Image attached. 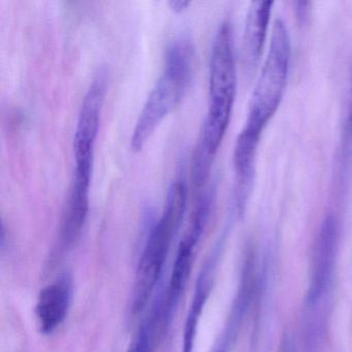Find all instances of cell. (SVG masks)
I'll use <instances>...</instances> for the list:
<instances>
[{
    "label": "cell",
    "instance_id": "cell-12",
    "mask_svg": "<svg viewBox=\"0 0 352 352\" xmlns=\"http://www.w3.org/2000/svg\"><path fill=\"white\" fill-rule=\"evenodd\" d=\"M309 6H310V3H307V1H298V3H294L296 19L300 21V24L304 23V22L308 19Z\"/></svg>",
    "mask_w": 352,
    "mask_h": 352
},
{
    "label": "cell",
    "instance_id": "cell-3",
    "mask_svg": "<svg viewBox=\"0 0 352 352\" xmlns=\"http://www.w3.org/2000/svg\"><path fill=\"white\" fill-rule=\"evenodd\" d=\"M187 197L188 189L184 181L175 180L168 188L162 216L152 226L138 263L131 298L133 314L145 309L162 277L173 239L186 212Z\"/></svg>",
    "mask_w": 352,
    "mask_h": 352
},
{
    "label": "cell",
    "instance_id": "cell-11",
    "mask_svg": "<svg viewBox=\"0 0 352 352\" xmlns=\"http://www.w3.org/2000/svg\"><path fill=\"white\" fill-rule=\"evenodd\" d=\"M338 164H338V170H339L338 184L342 187L347 183L350 168H352V83L349 108H348L347 116H346L343 133H342Z\"/></svg>",
    "mask_w": 352,
    "mask_h": 352
},
{
    "label": "cell",
    "instance_id": "cell-7",
    "mask_svg": "<svg viewBox=\"0 0 352 352\" xmlns=\"http://www.w3.org/2000/svg\"><path fill=\"white\" fill-rule=\"evenodd\" d=\"M73 292V278L69 273L61 274L41 290L34 308L41 333L51 335L65 322L71 309Z\"/></svg>",
    "mask_w": 352,
    "mask_h": 352
},
{
    "label": "cell",
    "instance_id": "cell-2",
    "mask_svg": "<svg viewBox=\"0 0 352 352\" xmlns=\"http://www.w3.org/2000/svg\"><path fill=\"white\" fill-rule=\"evenodd\" d=\"M195 65L192 41L180 36L170 43L162 74L152 88L135 122L131 149L141 151L160 123L177 108L187 94Z\"/></svg>",
    "mask_w": 352,
    "mask_h": 352
},
{
    "label": "cell",
    "instance_id": "cell-14",
    "mask_svg": "<svg viewBox=\"0 0 352 352\" xmlns=\"http://www.w3.org/2000/svg\"><path fill=\"white\" fill-rule=\"evenodd\" d=\"M190 1H185V0H172L168 3V5H170L173 11L176 12V13H181V12L186 10L190 6Z\"/></svg>",
    "mask_w": 352,
    "mask_h": 352
},
{
    "label": "cell",
    "instance_id": "cell-6",
    "mask_svg": "<svg viewBox=\"0 0 352 352\" xmlns=\"http://www.w3.org/2000/svg\"><path fill=\"white\" fill-rule=\"evenodd\" d=\"M340 243V221L333 213L327 214L315 238L311 278L307 304L313 307L323 298L333 278Z\"/></svg>",
    "mask_w": 352,
    "mask_h": 352
},
{
    "label": "cell",
    "instance_id": "cell-1",
    "mask_svg": "<svg viewBox=\"0 0 352 352\" xmlns=\"http://www.w3.org/2000/svg\"><path fill=\"white\" fill-rule=\"evenodd\" d=\"M236 92L232 28L230 21H224L216 32L212 47L209 106L191 164V181L195 189L204 188L207 184L216 154L230 125Z\"/></svg>",
    "mask_w": 352,
    "mask_h": 352
},
{
    "label": "cell",
    "instance_id": "cell-10",
    "mask_svg": "<svg viewBox=\"0 0 352 352\" xmlns=\"http://www.w3.org/2000/svg\"><path fill=\"white\" fill-rule=\"evenodd\" d=\"M248 309V307L244 302L234 300L223 331L218 338L215 347L212 350V352L232 351Z\"/></svg>",
    "mask_w": 352,
    "mask_h": 352
},
{
    "label": "cell",
    "instance_id": "cell-8",
    "mask_svg": "<svg viewBox=\"0 0 352 352\" xmlns=\"http://www.w3.org/2000/svg\"><path fill=\"white\" fill-rule=\"evenodd\" d=\"M273 1H253L247 13L243 36V65L248 73L254 72L267 40Z\"/></svg>",
    "mask_w": 352,
    "mask_h": 352
},
{
    "label": "cell",
    "instance_id": "cell-13",
    "mask_svg": "<svg viewBox=\"0 0 352 352\" xmlns=\"http://www.w3.org/2000/svg\"><path fill=\"white\" fill-rule=\"evenodd\" d=\"M129 352H151V350L148 347L145 340H144L143 338L140 337L139 335H137L135 341L131 343Z\"/></svg>",
    "mask_w": 352,
    "mask_h": 352
},
{
    "label": "cell",
    "instance_id": "cell-5",
    "mask_svg": "<svg viewBox=\"0 0 352 352\" xmlns=\"http://www.w3.org/2000/svg\"><path fill=\"white\" fill-rule=\"evenodd\" d=\"M106 94V73L100 71L84 96L78 117L73 145L76 168L94 170V150Z\"/></svg>",
    "mask_w": 352,
    "mask_h": 352
},
{
    "label": "cell",
    "instance_id": "cell-4",
    "mask_svg": "<svg viewBox=\"0 0 352 352\" xmlns=\"http://www.w3.org/2000/svg\"><path fill=\"white\" fill-rule=\"evenodd\" d=\"M292 43L289 30L282 19L276 20L261 75L255 84L243 129L261 137L275 116L285 94L289 74Z\"/></svg>",
    "mask_w": 352,
    "mask_h": 352
},
{
    "label": "cell",
    "instance_id": "cell-9",
    "mask_svg": "<svg viewBox=\"0 0 352 352\" xmlns=\"http://www.w3.org/2000/svg\"><path fill=\"white\" fill-rule=\"evenodd\" d=\"M222 244L223 243H219V245L214 249L213 252L210 255L204 267H201V273L197 278L192 302L189 307L188 314H187L186 321H185L182 352H193V349H195L197 324H199V317H201L206 302L209 298L210 292H211L214 274H215L216 267L219 261Z\"/></svg>",
    "mask_w": 352,
    "mask_h": 352
}]
</instances>
